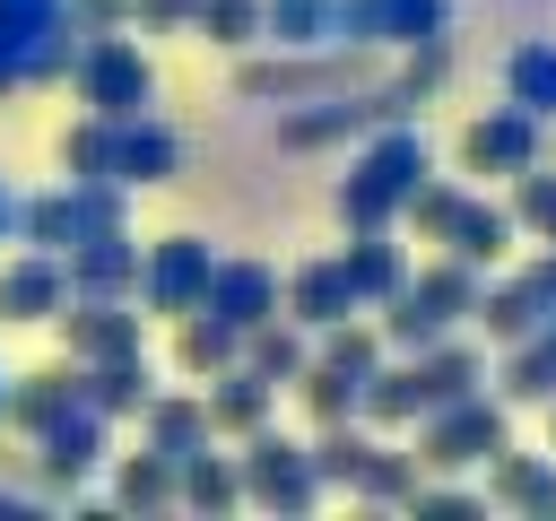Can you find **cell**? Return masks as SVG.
Here are the masks:
<instances>
[{"instance_id": "6da1fadb", "label": "cell", "mask_w": 556, "mask_h": 521, "mask_svg": "<svg viewBox=\"0 0 556 521\" xmlns=\"http://www.w3.org/2000/svg\"><path fill=\"white\" fill-rule=\"evenodd\" d=\"M417 174H434V148H426V130H417V113L365 130L356 156H348V174H339V191H330L339 226H348V234H365V226H400V200L417 191Z\"/></svg>"}, {"instance_id": "7a4b0ae2", "label": "cell", "mask_w": 556, "mask_h": 521, "mask_svg": "<svg viewBox=\"0 0 556 521\" xmlns=\"http://www.w3.org/2000/svg\"><path fill=\"white\" fill-rule=\"evenodd\" d=\"M478 287H486V278H478L469 260H452V252H443L434 269H408V287H400V295L382 304V321H374L382 347H391V356H426L443 330H460V321L478 313Z\"/></svg>"}, {"instance_id": "3957f363", "label": "cell", "mask_w": 556, "mask_h": 521, "mask_svg": "<svg viewBox=\"0 0 556 521\" xmlns=\"http://www.w3.org/2000/svg\"><path fill=\"white\" fill-rule=\"evenodd\" d=\"M417 96L391 78V87H339V96H304L295 113H278V148L287 156H313V148H356L365 130L382 122H408Z\"/></svg>"}, {"instance_id": "277c9868", "label": "cell", "mask_w": 556, "mask_h": 521, "mask_svg": "<svg viewBox=\"0 0 556 521\" xmlns=\"http://www.w3.org/2000/svg\"><path fill=\"white\" fill-rule=\"evenodd\" d=\"M70 87H78L87 113L122 122V113H148V104H156V61H148L122 26H113V35H78V52H70Z\"/></svg>"}, {"instance_id": "5b68a950", "label": "cell", "mask_w": 556, "mask_h": 521, "mask_svg": "<svg viewBox=\"0 0 556 521\" xmlns=\"http://www.w3.org/2000/svg\"><path fill=\"white\" fill-rule=\"evenodd\" d=\"M504 443H513V425H504V399H495V391H469V399H443V408L417 417V460L443 469V478L495 460Z\"/></svg>"}, {"instance_id": "8992f818", "label": "cell", "mask_w": 556, "mask_h": 521, "mask_svg": "<svg viewBox=\"0 0 556 521\" xmlns=\"http://www.w3.org/2000/svg\"><path fill=\"white\" fill-rule=\"evenodd\" d=\"M235 87L252 104H304V96H339V87H365V61L348 43H313V52H269V61H243Z\"/></svg>"}, {"instance_id": "52a82bcc", "label": "cell", "mask_w": 556, "mask_h": 521, "mask_svg": "<svg viewBox=\"0 0 556 521\" xmlns=\"http://www.w3.org/2000/svg\"><path fill=\"white\" fill-rule=\"evenodd\" d=\"M243 504H269V512H313L330 486H321V469H313V452L304 443H287V434H269V425H252L243 434Z\"/></svg>"}, {"instance_id": "ba28073f", "label": "cell", "mask_w": 556, "mask_h": 521, "mask_svg": "<svg viewBox=\"0 0 556 521\" xmlns=\"http://www.w3.org/2000/svg\"><path fill=\"white\" fill-rule=\"evenodd\" d=\"M208 269H217V252H208V234H156L148 252H139V278H130V295L148 304V313H191L200 295H208Z\"/></svg>"}, {"instance_id": "9c48e42d", "label": "cell", "mask_w": 556, "mask_h": 521, "mask_svg": "<svg viewBox=\"0 0 556 521\" xmlns=\"http://www.w3.org/2000/svg\"><path fill=\"white\" fill-rule=\"evenodd\" d=\"M547 313H556V243H547L530 269H513V278L478 287V313H469V321H478L495 347H513V339H530Z\"/></svg>"}, {"instance_id": "30bf717a", "label": "cell", "mask_w": 556, "mask_h": 521, "mask_svg": "<svg viewBox=\"0 0 556 521\" xmlns=\"http://www.w3.org/2000/svg\"><path fill=\"white\" fill-rule=\"evenodd\" d=\"M547 122H530L521 104H495V113H478L469 130H460V174H486V182H513L521 165H539L547 156V139H539Z\"/></svg>"}, {"instance_id": "8fae6325", "label": "cell", "mask_w": 556, "mask_h": 521, "mask_svg": "<svg viewBox=\"0 0 556 521\" xmlns=\"http://www.w3.org/2000/svg\"><path fill=\"white\" fill-rule=\"evenodd\" d=\"M61 304H70V269H61V252H35V243H17V260H0V321H61Z\"/></svg>"}, {"instance_id": "7c38bea8", "label": "cell", "mask_w": 556, "mask_h": 521, "mask_svg": "<svg viewBox=\"0 0 556 521\" xmlns=\"http://www.w3.org/2000/svg\"><path fill=\"white\" fill-rule=\"evenodd\" d=\"M61 269H70V295H130L139 243H130V226H87V234L61 252Z\"/></svg>"}, {"instance_id": "4fadbf2b", "label": "cell", "mask_w": 556, "mask_h": 521, "mask_svg": "<svg viewBox=\"0 0 556 521\" xmlns=\"http://www.w3.org/2000/svg\"><path fill=\"white\" fill-rule=\"evenodd\" d=\"M61 330H70V356H78V365L139 356V313H130L122 295H70V304H61Z\"/></svg>"}, {"instance_id": "5bb4252c", "label": "cell", "mask_w": 556, "mask_h": 521, "mask_svg": "<svg viewBox=\"0 0 556 521\" xmlns=\"http://www.w3.org/2000/svg\"><path fill=\"white\" fill-rule=\"evenodd\" d=\"M182 174V139L156 122V113H122L113 122V182H174Z\"/></svg>"}, {"instance_id": "9a60e30c", "label": "cell", "mask_w": 556, "mask_h": 521, "mask_svg": "<svg viewBox=\"0 0 556 521\" xmlns=\"http://www.w3.org/2000/svg\"><path fill=\"white\" fill-rule=\"evenodd\" d=\"M278 287H287V278H278L269 260H217L200 304H208L217 321H235V330H261V321L278 313Z\"/></svg>"}, {"instance_id": "2e32d148", "label": "cell", "mask_w": 556, "mask_h": 521, "mask_svg": "<svg viewBox=\"0 0 556 521\" xmlns=\"http://www.w3.org/2000/svg\"><path fill=\"white\" fill-rule=\"evenodd\" d=\"M278 313H287V321H304V330H330V321H348V313H365V304H356V287H348L339 252H330V260H304V269H287V287H278Z\"/></svg>"}, {"instance_id": "e0dca14e", "label": "cell", "mask_w": 556, "mask_h": 521, "mask_svg": "<svg viewBox=\"0 0 556 521\" xmlns=\"http://www.w3.org/2000/svg\"><path fill=\"white\" fill-rule=\"evenodd\" d=\"M35 443H43V452H35V469H43L52 486H70V478H96V469H104V417H96L87 399H78V408H61Z\"/></svg>"}, {"instance_id": "ac0fdd59", "label": "cell", "mask_w": 556, "mask_h": 521, "mask_svg": "<svg viewBox=\"0 0 556 521\" xmlns=\"http://www.w3.org/2000/svg\"><path fill=\"white\" fill-rule=\"evenodd\" d=\"M495 399H504V408H547V399H556V313H547L530 339L504 347V365H495Z\"/></svg>"}, {"instance_id": "d6986e66", "label": "cell", "mask_w": 556, "mask_h": 521, "mask_svg": "<svg viewBox=\"0 0 556 521\" xmlns=\"http://www.w3.org/2000/svg\"><path fill=\"white\" fill-rule=\"evenodd\" d=\"M513 234H521V226H513V208H504V200H478V191H460V208H452V226H443L434 243H443L452 260L486 269V260H504V252H513Z\"/></svg>"}, {"instance_id": "ffe728a7", "label": "cell", "mask_w": 556, "mask_h": 521, "mask_svg": "<svg viewBox=\"0 0 556 521\" xmlns=\"http://www.w3.org/2000/svg\"><path fill=\"white\" fill-rule=\"evenodd\" d=\"M339 269H348V287H356V304H365V313H382V304L408 287V252L391 243V226H365V234H348Z\"/></svg>"}, {"instance_id": "44dd1931", "label": "cell", "mask_w": 556, "mask_h": 521, "mask_svg": "<svg viewBox=\"0 0 556 521\" xmlns=\"http://www.w3.org/2000/svg\"><path fill=\"white\" fill-rule=\"evenodd\" d=\"M174 365H182L191 382H208V373L243 365V330H235V321H217L208 304H191V313H174Z\"/></svg>"}, {"instance_id": "7402d4cb", "label": "cell", "mask_w": 556, "mask_h": 521, "mask_svg": "<svg viewBox=\"0 0 556 521\" xmlns=\"http://www.w3.org/2000/svg\"><path fill=\"white\" fill-rule=\"evenodd\" d=\"M87 391H78V365H35V373H9V399H0V417L9 425H26V434H43L61 408H78Z\"/></svg>"}, {"instance_id": "603a6c76", "label": "cell", "mask_w": 556, "mask_h": 521, "mask_svg": "<svg viewBox=\"0 0 556 521\" xmlns=\"http://www.w3.org/2000/svg\"><path fill=\"white\" fill-rule=\"evenodd\" d=\"M356 417H365L374 434H400V425H417V417H426L417 356H400V365H374V373H365V399H356Z\"/></svg>"}, {"instance_id": "cb8c5ba5", "label": "cell", "mask_w": 556, "mask_h": 521, "mask_svg": "<svg viewBox=\"0 0 556 521\" xmlns=\"http://www.w3.org/2000/svg\"><path fill=\"white\" fill-rule=\"evenodd\" d=\"M208 425L217 434H252V425H269V408H278V382H261L252 365H226V373H208Z\"/></svg>"}, {"instance_id": "d4e9b609", "label": "cell", "mask_w": 556, "mask_h": 521, "mask_svg": "<svg viewBox=\"0 0 556 521\" xmlns=\"http://www.w3.org/2000/svg\"><path fill=\"white\" fill-rule=\"evenodd\" d=\"M148 452H165V460H191L200 443H217V425H208V399H191V391H148Z\"/></svg>"}, {"instance_id": "484cf974", "label": "cell", "mask_w": 556, "mask_h": 521, "mask_svg": "<svg viewBox=\"0 0 556 521\" xmlns=\"http://www.w3.org/2000/svg\"><path fill=\"white\" fill-rule=\"evenodd\" d=\"M504 104H521L530 122H556V35H521L504 52Z\"/></svg>"}, {"instance_id": "4316f807", "label": "cell", "mask_w": 556, "mask_h": 521, "mask_svg": "<svg viewBox=\"0 0 556 521\" xmlns=\"http://www.w3.org/2000/svg\"><path fill=\"white\" fill-rule=\"evenodd\" d=\"M148 356H104V365H78V391H87V408L113 425V417H139L148 408Z\"/></svg>"}, {"instance_id": "83f0119b", "label": "cell", "mask_w": 556, "mask_h": 521, "mask_svg": "<svg viewBox=\"0 0 556 521\" xmlns=\"http://www.w3.org/2000/svg\"><path fill=\"white\" fill-rule=\"evenodd\" d=\"M486 495L495 504H513V512H556V460H539V452H495L486 460Z\"/></svg>"}, {"instance_id": "f1b7e54d", "label": "cell", "mask_w": 556, "mask_h": 521, "mask_svg": "<svg viewBox=\"0 0 556 521\" xmlns=\"http://www.w3.org/2000/svg\"><path fill=\"white\" fill-rule=\"evenodd\" d=\"M243 365H252L261 382H278V391H287V382H295V373L313 365V339H304V321L269 313L261 330H243Z\"/></svg>"}, {"instance_id": "f546056e", "label": "cell", "mask_w": 556, "mask_h": 521, "mask_svg": "<svg viewBox=\"0 0 556 521\" xmlns=\"http://www.w3.org/2000/svg\"><path fill=\"white\" fill-rule=\"evenodd\" d=\"M417 382H426V408H443V399H469V391H486V356L469 347V339H434L426 356H417Z\"/></svg>"}, {"instance_id": "4dcf8cb0", "label": "cell", "mask_w": 556, "mask_h": 521, "mask_svg": "<svg viewBox=\"0 0 556 521\" xmlns=\"http://www.w3.org/2000/svg\"><path fill=\"white\" fill-rule=\"evenodd\" d=\"M174 495H182L191 512H235V504H243V469H235L217 443H200L191 460H174Z\"/></svg>"}, {"instance_id": "1f68e13d", "label": "cell", "mask_w": 556, "mask_h": 521, "mask_svg": "<svg viewBox=\"0 0 556 521\" xmlns=\"http://www.w3.org/2000/svg\"><path fill=\"white\" fill-rule=\"evenodd\" d=\"M417 478H426V460H417V452H400V443H365V469H356V486H348V495H365V504H408V495H417Z\"/></svg>"}, {"instance_id": "d6a6232c", "label": "cell", "mask_w": 556, "mask_h": 521, "mask_svg": "<svg viewBox=\"0 0 556 521\" xmlns=\"http://www.w3.org/2000/svg\"><path fill=\"white\" fill-rule=\"evenodd\" d=\"M17 243H35V252H70V243H78V200H70V182L17 200Z\"/></svg>"}, {"instance_id": "836d02e7", "label": "cell", "mask_w": 556, "mask_h": 521, "mask_svg": "<svg viewBox=\"0 0 556 521\" xmlns=\"http://www.w3.org/2000/svg\"><path fill=\"white\" fill-rule=\"evenodd\" d=\"M261 43H287V52L330 43V0H261Z\"/></svg>"}, {"instance_id": "e575fe53", "label": "cell", "mask_w": 556, "mask_h": 521, "mask_svg": "<svg viewBox=\"0 0 556 521\" xmlns=\"http://www.w3.org/2000/svg\"><path fill=\"white\" fill-rule=\"evenodd\" d=\"M295 391H304L313 425H348V417H356V399H365V382H356V373H339V365H321V356L295 373Z\"/></svg>"}, {"instance_id": "d590c367", "label": "cell", "mask_w": 556, "mask_h": 521, "mask_svg": "<svg viewBox=\"0 0 556 521\" xmlns=\"http://www.w3.org/2000/svg\"><path fill=\"white\" fill-rule=\"evenodd\" d=\"M504 208H513V226H521V234L556 243V165H547V156H539V165H521V174H513V200H504Z\"/></svg>"}, {"instance_id": "8d00e7d4", "label": "cell", "mask_w": 556, "mask_h": 521, "mask_svg": "<svg viewBox=\"0 0 556 521\" xmlns=\"http://www.w3.org/2000/svg\"><path fill=\"white\" fill-rule=\"evenodd\" d=\"M365 443H374V425H321L304 452H313V469H321V486H356V469H365Z\"/></svg>"}, {"instance_id": "74e56055", "label": "cell", "mask_w": 556, "mask_h": 521, "mask_svg": "<svg viewBox=\"0 0 556 521\" xmlns=\"http://www.w3.org/2000/svg\"><path fill=\"white\" fill-rule=\"evenodd\" d=\"M113 495H122L130 512H156V504H182V495H174V460H165V452H130V460L113 469Z\"/></svg>"}, {"instance_id": "f35d334b", "label": "cell", "mask_w": 556, "mask_h": 521, "mask_svg": "<svg viewBox=\"0 0 556 521\" xmlns=\"http://www.w3.org/2000/svg\"><path fill=\"white\" fill-rule=\"evenodd\" d=\"M61 174H70V182L113 174V122H104V113H78V122L61 130Z\"/></svg>"}, {"instance_id": "ab89813d", "label": "cell", "mask_w": 556, "mask_h": 521, "mask_svg": "<svg viewBox=\"0 0 556 521\" xmlns=\"http://www.w3.org/2000/svg\"><path fill=\"white\" fill-rule=\"evenodd\" d=\"M426 35H452V0H382V52H408Z\"/></svg>"}, {"instance_id": "60d3db41", "label": "cell", "mask_w": 556, "mask_h": 521, "mask_svg": "<svg viewBox=\"0 0 556 521\" xmlns=\"http://www.w3.org/2000/svg\"><path fill=\"white\" fill-rule=\"evenodd\" d=\"M191 35L200 43H226V52H252L261 43V0H200Z\"/></svg>"}, {"instance_id": "b9f144b4", "label": "cell", "mask_w": 556, "mask_h": 521, "mask_svg": "<svg viewBox=\"0 0 556 521\" xmlns=\"http://www.w3.org/2000/svg\"><path fill=\"white\" fill-rule=\"evenodd\" d=\"M313 356H321V365H339V373H356V382H365V373H374V365H382V330H365V321H356V313H348V321H330V330H321V347H313Z\"/></svg>"}, {"instance_id": "7bdbcfd3", "label": "cell", "mask_w": 556, "mask_h": 521, "mask_svg": "<svg viewBox=\"0 0 556 521\" xmlns=\"http://www.w3.org/2000/svg\"><path fill=\"white\" fill-rule=\"evenodd\" d=\"M443 78H452V35H426V43H408V61H400V87L426 104V96H443Z\"/></svg>"}, {"instance_id": "ee69618b", "label": "cell", "mask_w": 556, "mask_h": 521, "mask_svg": "<svg viewBox=\"0 0 556 521\" xmlns=\"http://www.w3.org/2000/svg\"><path fill=\"white\" fill-rule=\"evenodd\" d=\"M452 208H460V182H443V174H417V191L400 200V217H408L417 234H443V226H452Z\"/></svg>"}, {"instance_id": "f6af8a7d", "label": "cell", "mask_w": 556, "mask_h": 521, "mask_svg": "<svg viewBox=\"0 0 556 521\" xmlns=\"http://www.w3.org/2000/svg\"><path fill=\"white\" fill-rule=\"evenodd\" d=\"M200 0H130V26H156V35H191Z\"/></svg>"}, {"instance_id": "bcb514c9", "label": "cell", "mask_w": 556, "mask_h": 521, "mask_svg": "<svg viewBox=\"0 0 556 521\" xmlns=\"http://www.w3.org/2000/svg\"><path fill=\"white\" fill-rule=\"evenodd\" d=\"M478 504H486V495H469V486H426V478H417V495H408V512H452V521H469Z\"/></svg>"}, {"instance_id": "7dc6e473", "label": "cell", "mask_w": 556, "mask_h": 521, "mask_svg": "<svg viewBox=\"0 0 556 521\" xmlns=\"http://www.w3.org/2000/svg\"><path fill=\"white\" fill-rule=\"evenodd\" d=\"M70 26L78 35H113V26H130V0H70Z\"/></svg>"}, {"instance_id": "c3c4849f", "label": "cell", "mask_w": 556, "mask_h": 521, "mask_svg": "<svg viewBox=\"0 0 556 521\" xmlns=\"http://www.w3.org/2000/svg\"><path fill=\"white\" fill-rule=\"evenodd\" d=\"M9 243H17V182L0 174V252H9Z\"/></svg>"}, {"instance_id": "681fc988", "label": "cell", "mask_w": 556, "mask_h": 521, "mask_svg": "<svg viewBox=\"0 0 556 521\" xmlns=\"http://www.w3.org/2000/svg\"><path fill=\"white\" fill-rule=\"evenodd\" d=\"M9 87H26V78H17V43L0 35V96H9Z\"/></svg>"}, {"instance_id": "f907efd6", "label": "cell", "mask_w": 556, "mask_h": 521, "mask_svg": "<svg viewBox=\"0 0 556 521\" xmlns=\"http://www.w3.org/2000/svg\"><path fill=\"white\" fill-rule=\"evenodd\" d=\"M9 504H17V512H26V504H35V495H26V486H0V512H9Z\"/></svg>"}, {"instance_id": "816d5d0a", "label": "cell", "mask_w": 556, "mask_h": 521, "mask_svg": "<svg viewBox=\"0 0 556 521\" xmlns=\"http://www.w3.org/2000/svg\"><path fill=\"white\" fill-rule=\"evenodd\" d=\"M547 452H556V399H547Z\"/></svg>"}, {"instance_id": "f5cc1de1", "label": "cell", "mask_w": 556, "mask_h": 521, "mask_svg": "<svg viewBox=\"0 0 556 521\" xmlns=\"http://www.w3.org/2000/svg\"><path fill=\"white\" fill-rule=\"evenodd\" d=\"M0 399H9V365H0Z\"/></svg>"}]
</instances>
